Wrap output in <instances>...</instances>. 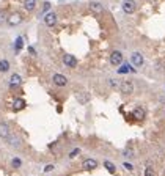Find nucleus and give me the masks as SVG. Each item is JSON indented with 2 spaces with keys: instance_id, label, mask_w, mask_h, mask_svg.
<instances>
[{
  "instance_id": "nucleus-1",
  "label": "nucleus",
  "mask_w": 165,
  "mask_h": 176,
  "mask_svg": "<svg viewBox=\"0 0 165 176\" xmlns=\"http://www.w3.org/2000/svg\"><path fill=\"white\" fill-rule=\"evenodd\" d=\"M120 90H121V93L123 94H132L134 93V82L132 80H123L120 83Z\"/></svg>"
},
{
  "instance_id": "nucleus-2",
  "label": "nucleus",
  "mask_w": 165,
  "mask_h": 176,
  "mask_svg": "<svg viewBox=\"0 0 165 176\" xmlns=\"http://www.w3.org/2000/svg\"><path fill=\"white\" fill-rule=\"evenodd\" d=\"M135 10H137L135 0H124V2H123V11H124L126 14H132V13H135Z\"/></svg>"
},
{
  "instance_id": "nucleus-3",
  "label": "nucleus",
  "mask_w": 165,
  "mask_h": 176,
  "mask_svg": "<svg viewBox=\"0 0 165 176\" xmlns=\"http://www.w3.org/2000/svg\"><path fill=\"white\" fill-rule=\"evenodd\" d=\"M143 55L140 54V52H134L132 55H130V63L135 66V68H140V66H143Z\"/></svg>"
},
{
  "instance_id": "nucleus-4",
  "label": "nucleus",
  "mask_w": 165,
  "mask_h": 176,
  "mask_svg": "<svg viewBox=\"0 0 165 176\" xmlns=\"http://www.w3.org/2000/svg\"><path fill=\"white\" fill-rule=\"evenodd\" d=\"M110 63H112L113 66H120L123 63V54L120 51H115L110 54Z\"/></svg>"
},
{
  "instance_id": "nucleus-5",
  "label": "nucleus",
  "mask_w": 165,
  "mask_h": 176,
  "mask_svg": "<svg viewBox=\"0 0 165 176\" xmlns=\"http://www.w3.org/2000/svg\"><path fill=\"white\" fill-rule=\"evenodd\" d=\"M63 63L68 66V68H75L77 66V58L74 57V55H71V54H65L63 55Z\"/></svg>"
},
{
  "instance_id": "nucleus-6",
  "label": "nucleus",
  "mask_w": 165,
  "mask_h": 176,
  "mask_svg": "<svg viewBox=\"0 0 165 176\" xmlns=\"http://www.w3.org/2000/svg\"><path fill=\"white\" fill-rule=\"evenodd\" d=\"M44 22H46L47 27H53L55 24H57V14H55L53 11L47 13V14L44 16Z\"/></svg>"
},
{
  "instance_id": "nucleus-7",
  "label": "nucleus",
  "mask_w": 165,
  "mask_h": 176,
  "mask_svg": "<svg viewBox=\"0 0 165 176\" xmlns=\"http://www.w3.org/2000/svg\"><path fill=\"white\" fill-rule=\"evenodd\" d=\"M52 80H53V83H55L57 87H65L66 83H68V79H66L63 74H53Z\"/></svg>"
},
{
  "instance_id": "nucleus-8",
  "label": "nucleus",
  "mask_w": 165,
  "mask_h": 176,
  "mask_svg": "<svg viewBox=\"0 0 165 176\" xmlns=\"http://www.w3.org/2000/svg\"><path fill=\"white\" fill-rule=\"evenodd\" d=\"M20 22H22V16L19 14V13H13V14L8 17V24L11 27H14V25H19Z\"/></svg>"
},
{
  "instance_id": "nucleus-9",
  "label": "nucleus",
  "mask_w": 165,
  "mask_h": 176,
  "mask_svg": "<svg viewBox=\"0 0 165 176\" xmlns=\"http://www.w3.org/2000/svg\"><path fill=\"white\" fill-rule=\"evenodd\" d=\"M75 99H77L80 104H87L88 101H90V94L85 93V91H80V93L75 94Z\"/></svg>"
},
{
  "instance_id": "nucleus-10",
  "label": "nucleus",
  "mask_w": 165,
  "mask_h": 176,
  "mask_svg": "<svg viewBox=\"0 0 165 176\" xmlns=\"http://www.w3.org/2000/svg\"><path fill=\"white\" fill-rule=\"evenodd\" d=\"M22 109H25V101L20 99V97H17V99L14 101V104H13V110L19 112V110H22Z\"/></svg>"
},
{
  "instance_id": "nucleus-11",
  "label": "nucleus",
  "mask_w": 165,
  "mask_h": 176,
  "mask_svg": "<svg viewBox=\"0 0 165 176\" xmlns=\"http://www.w3.org/2000/svg\"><path fill=\"white\" fill-rule=\"evenodd\" d=\"M96 167H98V162H96L94 159H87L84 162V168H85V170H94Z\"/></svg>"
},
{
  "instance_id": "nucleus-12",
  "label": "nucleus",
  "mask_w": 165,
  "mask_h": 176,
  "mask_svg": "<svg viewBox=\"0 0 165 176\" xmlns=\"http://www.w3.org/2000/svg\"><path fill=\"white\" fill-rule=\"evenodd\" d=\"M90 10L93 11V13H102L104 11V6H102V3H99V2H91L90 3Z\"/></svg>"
},
{
  "instance_id": "nucleus-13",
  "label": "nucleus",
  "mask_w": 165,
  "mask_h": 176,
  "mask_svg": "<svg viewBox=\"0 0 165 176\" xmlns=\"http://www.w3.org/2000/svg\"><path fill=\"white\" fill-rule=\"evenodd\" d=\"M20 82H22L20 76L19 74H13L11 76V80H10V85H11V88H14V87H19L20 85Z\"/></svg>"
},
{
  "instance_id": "nucleus-14",
  "label": "nucleus",
  "mask_w": 165,
  "mask_h": 176,
  "mask_svg": "<svg viewBox=\"0 0 165 176\" xmlns=\"http://www.w3.org/2000/svg\"><path fill=\"white\" fill-rule=\"evenodd\" d=\"M10 135V129H8V126H6L5 123H0V137L2 138H6Z\"/></svg>"
},
{
  "instance_id": "nucleus-15",
  "label": "nucleus",
  "mask_w": 165,
  "mask_h": 176,
  "mask_svg": "<svg viewBox=\"0 0 165 176\" xmlns=\"http://www.w3.org/2000/svg\"><path fill=\"white\" fill-rule=\"evenodd\" d=\"M24 6H25L27 11H33L35 10V6H36V0H25Z\"/></svg>"
},
{
  "instance_id": "nucleus-16",
  "label": "nucleus",
  "mask_w": 165,
  "mask_h": 176,
  "mask_svg": "<svg viewBox=\"0 0 165 176\" xmlns=\"http://www.w3.org/2000/svg\"><path fill=\"white\" fill-rule=\"evenodd\" d=\"M6 142H8L11 146H20V140H19L17 137H11V135H8V137H6Z\"/></svg>"
},
{
  "instance_id": "nucleus-17",
  "label": "nucleus",
  "mask_w": 165,
  "mask_h": 176,
  "mask_svg": "<svg viewBox=\"0 0 165 176\" xmlns=\"http://www.w3.org/2000/svg\"><path fill=\"white\" fill-rule=\"evenodd\" d=\"M10 69V61L8 60H0V73H6Z\"/></svg>"
},
{
  "instance_id": "nucleus-18",
  "label": "nucleus",
  "mask_w": 165,
  "mask_h": 176,
  "mask_svg": "<svg viewBox=\"0 0 165 176\" xmlns=\"http://www.w3.org/2000/svg\"><path fill=\"white\" fill-rule=\"evenodd\" d=\"M134 116L137 118V119H143V118H145V110H143V109H135L134 110Z\"/></svg>"
},
{
  "instance_id": "nucleus-19",
  "label": "nucleus",
  "mask_w": 165,
  "mask_h": 176,
  "mask_svg": "<svg viewBox=\"0 0 165 176\" xmlns=\"http://www.w3.org/2000/svg\"><path fill=\"white\" fill-rule=\"evenodd\" d=\"M104 167L107 168V170H108L110 173H115V171H116V167H115L110 160H105V162H104Z\"/></svg>"
},
{
  "instance_id": "nucleus-20",
  "label": "nucleus",
  "mask_w": 165,
  "mask_h": 176,
  "mask_svg": "<svg viewBox=\"0 0 165 176\" xmlns=\"http://www.w3.org/2000/svg\"><path fill=\"white\" fill-rule=\"evenodd\" d=\"M11 165H13V168H20V165H22V160H20L19 157H14L11 160Z\"/></svg>"
},
{
  "instance_id": "nucleus-21",
  "label": "nucleus",
  "mask_w": 165,
  "mask_h": 176,
  "mask_svg": "<svg viewBox=\"0 0 165 176\" xmlns=\"http://www.w3.org/2000/svg\"><path fill=\"white\" fill-rule=\"evenodd\" d=\"M22 46H24V39H22V38H17V39H16V44H14L16 52H19L20 49H22Z\"/></svg>"
},
{
  "instance_id": "nucleus-22",
  "label": "nucleus",
  "mask_w": 165,
  "mask_h": 176,
  "mask_svg": "<svg viewBox=\"0 0 165 176\" xmlns=\"http://www.w3.org/2000/svg\"><path fill=\"white\" fill-rule=\"evenodd\" d=\"M108 83H110V87H112V88H120V83H121V82H118L116 79H110Z\"/></svg>"
},
{
  "instance_id": "nucleus-23",
  "label": "nucleus",
  "mask_w": 165,
  "mask_h": 176,
  "mask_svg": "<svg viewBox=\"0 0 165 176\" xmlns=\"http://www.w3.org/2000/svg\"><path fill=\"white\" fill-rule=\"evenodd\" d=\"M145 176H156L154 168H153V167H146V170H145Z\"/></svg>"
},
{
  "instance_id": "nucleus-24",
  "label": "nucleus",
  "mask_w": 165,
  "mask_h": 176,
  "mask_svg": "<svg viewBox=\"0 0 165 176\" xmlns=\"http://www.w3.org/2000/svg\"><path fill=\"white\" fill-rule=\"evenodd\" d=\"M80 153V150H79V148H74V150L69 153V157H75V156H77V154Z\"/></svg>"
},
{
  "instance_id": "nucleus-25",
  "label": "nucleus",
  "mask_w": 165,
  "mask_h": 176,
  "mask_svg": "<svg viewBox=\"0 0 165 176\" xmlns=\"http://www.w3.org/2000/svg\"><path fill=\"white\" fill-rule=\"evenodd\" d=\"M124 168H126V170H132V164H129V162H124Z\"/></svg>"
},
{
  "instance_id": "nucleus-26",
  "label": "nucleus",
  "mask_w": 165,
  "mask_h": 176,
  "mask_svg": "<svg viewBox=\"0 0 165 176\" xmlns=\"http://www.w3.org/2000/svg\"><path fill=\"white\" fill-rule=\"evenodd\" d=\"M3 20H5V14L0 11V24H3Z\"/></svg>"
},
{
  "instance_id": "nucleus-27",
  "label": "nucleus",
  "mask_w": 165,
  "mask_h": 176,
  "mask_svg": "<svg viewBox=\"0 0 165 176\" xmlns=\"http://www.w3.org/2000/svg\"><path fill=\"white\" fill-rule=\"evenodd\" d=\"M49 8H50V3H49V2H46V3H44V11H47Z\"/></svg>"
},
{
  "instance_id": "nucleus-28",
  "label": "nucleus",
  "mask_w": 165,
  "mask_h": 176,
  "mask_svg": "<svg viewBox=\"0 0 165 176\" xmlns=\"http://www.w3.org/2000/svg\"><path fill=\"white\" fill-rule=\"evenodd\" d=\"M52 168H53V165H47V167L44 168V170H46V171H50V170H52Z\"/></svg>"
},
{
  "instance_id": "nucleus-29",
  "label": "nucleus",
  "mask_w": 165,
  "mask_h": 176,
  "mask_svg": "<svg viewBox=\"0 0 165 176\" xmlns=\"http://www.w3.org/2000/svg\"><path fill=\"white\" fill-rule=\"evenodd\" d=\"M29 51H30L32 55H36V52H35V49H33V47H29Z\"/></svg>"
}]
</instances>
